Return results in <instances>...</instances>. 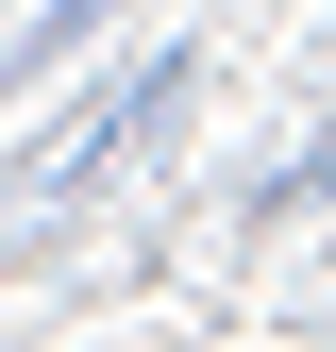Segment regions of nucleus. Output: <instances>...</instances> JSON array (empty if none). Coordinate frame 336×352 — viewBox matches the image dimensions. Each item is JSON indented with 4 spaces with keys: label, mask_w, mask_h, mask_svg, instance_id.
<instances>
[{
    "label": "nucleus",
    "mask_w": 336,
    "mask_h": 352,
    "mask_svg": "<svg viewBox=\"0 0 336 352\" xmlns=\"http://www.w3.org/2000/svg\"><path fill=\"white\" fill-rule=\"evenodd\" d=\"M84 17H101V0H51V17H34V67H51V51H67V34H84Z\"/></svg>",
    "instance_id": "f257e3e1"
}]
</instances>
